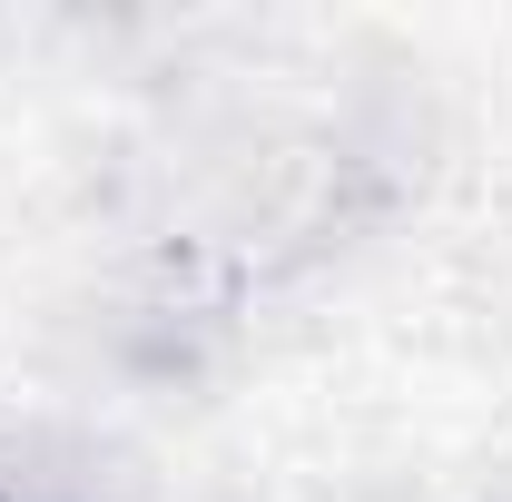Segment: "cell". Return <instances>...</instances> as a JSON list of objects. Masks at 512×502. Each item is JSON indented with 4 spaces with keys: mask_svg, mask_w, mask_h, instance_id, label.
<instances>
[{
    "mask_svg": "<svg viewBox=\"0 0 512 502\" xmlns=\"http://www.w3.org/2000/svg\"><path fill=\"white\" fill-rule=\"evenodd\" d=\"M0 502H99V493H89V483H69V473L20 463V453H0Z\"/></svg>",
    "mask_w": 512,
    "mask_h": 502,
    "instance_id": "1",
    "label": "cell"
}]
</instances>
